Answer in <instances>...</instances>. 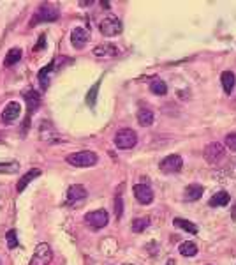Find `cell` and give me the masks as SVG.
Masks as SVG:
<instances>
[{
  "label": "cell",
  "mask_w": 236,
  "mask_h": 265,
  "mask_svg": "<svg viewBox=\"0 0 236 265\" xmlns=\"http://www.w3.org/2000/svg\"><path fill=\"white\" fill-rule=\"evenodd\" d=\"M97 154L90 152V150H81V152H74L67 156V163L71 166H78V168H88L93 166L97 163Z\"/></svg>",
  "instance_id": "obj_1"
},
{
  "label": "cell",
  "mask_w": 236,
  "mask_h": 265,
  "mask_svg": "<svg viewBox=\"0 0 236 265\" xmlns=\"http://www.w3.org/2000/svg\"><path fill=\"white\" fill-rule=\"evenodd\" d=\"M58 16H60V11H58V7H56V5L41 4L37 14H36V16L32 18V21H30V27L41 23V21H56V20H58Z\"/></svg>",
  "instance_id": "obj_2"
},
{
  "label": "cell",
  "mask_w": 236,
  "mask_h": 265,
  "mask_svg": "<svg viewBox=\"0 0 236 265\" xmlns=\"http://www.w3.org/2000/svg\"><path fill=\"white\" fill-rule=\"evenodd\" d=\"M138 143V135L132 129H120L115 135V145L122 150H129Z\"/></svg>",
  "instance_id": "obj_3"
},
{
  "label": "cell",
  "mask_w": 236,
  "mask_h": 265,
  "mask_svg": "<svg viewBox=\"0 0 236 265\" xmlns=\"http://www.w3.org/2000/svg\"><path fill=\"white\" fill-rule=\"evenodd\" d=\"M122 28H124V25H122V21L116 16H108V18H104L99 23V30H101L102 36H108V38H115V36H118V34L122 32Z\"/></svg>",
  "instance_id": "obj_4"
},
{
  "label": "cell",
  "mask_w": 236,
  "mask_h": 265,
  "mask_svg": "<svg viewBox=\"0 0 236 265\" xmlns=\"http://www.w3.org/2000/svg\"><path fill=\"white\" fill-rule=\"evenodd\" d=\"M53 260V251H51V247L48 246L46 242H41L37 247H36V251L32 255V260L28 265H50V262Z\"/></svg>",
  "instance_id": "obj_5"
},
{
  "label": "cell",
  "mask_w": 236,
  "mask_h": 265,
  "mask_svg": "<svg viewBox=\"0 0 236 265\" xmlns=\"http://www.w3.org/2000/svg\"><path fill=\"white\" fill-rule=\"evenodd\" d=\"M224 154H226L224 145H220L218 142H213V143L206 145V149H204L203 156L210 164H217L218 161L224 158Z\"/></svg>",
  "instance_id": "obj_6"
},
{
  "label": "cell",
  "mask_w": 236,
  "mask_h": 265,
  "mask_svg": "<svg viewBox=\"0 0 236 265\" xmlns=\"http://www.w3.org/2000/svg\"><path fill=\"white\" fill-rule=\"evenodd\" d=\"M108 221H109V216H108L106 210H93V212H88V214L85 216V223H87L88 226L95 228V230L104 228L108 224Z\"/></svg>",
  "instance_id": "obj_7"
},
{
  "label": "cell",
  "mask_w": 236,
  "mask_h": 265,
  "mask_svg": "<svg viewBox=\"0 0 236 265\" xmlns=\"http://www.w3.org/2000/svg\"><path fill=\"white\" fill-rule=\"evenodd\" d=\"M183 166V159L180 156H176V154H171V156H167L161 161L159 168H161V172L164 173H178Z\"/></svg>",
  "instance_id": "obj_8"
},
{
  "label": "cell",
  "mask_w": 236,
  "mask_h": 265,
  "mask_svg": "<svg viewBox=\"0 0 236 265\" xmlns=\"http://www.w3.org/2000/svg\"><path fill=\"white\" fill-rule=\"evenodd\" d=\"M87 189H85V186H81V184H74V186H71L69 189H67V198H65V205H69V207H73V205H78L79 202H83L85 198H87Z\"/></svg>",
  "instance_id": "obj_9"
},
{
  "label": "cell",
  "mask_w": 236,
  "mask_h": 265,
  "mask_svg": "<svg viewBox=\"0 0 236 265\" xmlns=\"http://www.w3.org/2000/svg\"><path fill=\"white\" fill-rule=\"evenodd\" d=\"M39 135H41L42 142H48V143H56V142H60V135L56 133V129L53 127V124L48 121H42L41 122V127H39Z\"/></svg>",
  "instance_id": "obj_10"
},
{
  "label": "cell",
  "mask_w": 236,
  "mask_h": 265,
  "mask_svg": "<svg viewBox=\"0 0 236 265\" xmlns=\"http://www.w3.org/2000/svg\"><path fill=\"white\" fill-rule=\"evenodd\" d=\"M134 196H136V200L139 202V204H143V205H148L152 204L153 200V191L150 186H146V184H136L134 186Z\"/></svg>",
  "instance_id": "obj_11"
},
{
  "label": "cell",
  "mask_w": 236,
  "mask_h": 265,
  "mask_svg": "<svg viewBox=\"0 0 236 265\" xmlns=\"http://www.w3.org/2000/svg\"><path fill=\"white\" fill-rule=\"evenodd\" d=\"M88 38H90V34H88L87 28L83 27H76L73 32H71V44L74 48H83L85 44L88 42Z\"/></svg>",
  "instance_id": "obj_12"
},
{
  "label": "cell",
  "mask_w": 236,
  "mask_h": 265,
  "mask_svg": "<svg viewBox=\"0 0 236 265\" xmlns=\"http://www.w3.org/2000/svg\"><path fill=\"white\" fill-rule=\"evenodd\" d=\"M19 113H21V106H19V102L16 101H11L5 104L4 112H2V121L5 122V124H11L13 121H16L19 117Z\"/></svg>",
  "instance_id": "obj_13"
},
{
  "label": "cell",
  "mask_w": 236,
  "mask_h": 265,
  "mask_svg": "<svg viewBox=\"0 0 236 265\" xmlns=\"http://www.w3.org/2000/svg\"><path fill=\"white\" fill-rule=\"evenodd\" d=\"M41 170H39V168H34V170H28L27 173H25L23 177H21V179H19L18 181V184H16V189H18V193H23L25 191V187L28 186V184H30V182L34 181V179H37L39 175H41Z\"/></svg>",
  "instance_id": "obj_14"
},
{
  "label": "cell",
  "mask_w": 236,
  "mask_h": 265,
  "mask_svg": "<svg viewBox=\"0 0 236 265\" xmlns=\"http://www.w3.org/2000/svg\"><path fill=\"white\" fill-rule=\"evenodd\" d=\"M23 98L28 104V115H32L39 108V104H41V96H39V92H36V90H28V92L23 94Z\"/></svg>",
  "instance_id": "obj_15"
},
{
  "label": "cell",
  "mask_w": 236,
  "mask_h": 265,
  "mask_svg": "<svg viewBox=\"0 0 236 265\" xmlns=\"http://www.w3.org/2000/svg\"><path fill=\"white\" fill-rule=\"evenodd\" d=\"M53 69H55V62H51V64H48L46 67H42V69L39 71V83H41L42 90H46V88L50 87L51 73H53Z\"/></svg>",
  "instance_id": "obj_16"
},
{
  "label": "cell",
  "mask_w": 236,
  "mask_h": 265,
  "mask_svg": "<svg viewBox=\"0 0 236 265\" xmlns=\"http://www.w3.org/2000/svg\"><path fill=\"white\" fill-rule=\"evenodd\" d=\"M229 200H231V196H229V193L227 191H218V193H215V195L210 198V207H226L227 204H229Z\"/></svg>",
  "instance_id": "obj_17"
},
{
  "label": "cell",
  "mask_w": 236,
  "mask_h": 265,
  "mask_svg": "<svg viewBox=\"0 0 236 265\" xmlns=\"http://www.w3.org/2000/svg\"><path fill=\"white\" fill-rule=\"evenodd\" d=\"M93 55L95 57H116L118 55V48L115 44H99L93 50Z\"/></svg>",
  "instance_id": "obj_18"
},
{
  "label": "cell",
  "mask_w": 236,
  "mask_h": 265,
  "mask_svg": "<svg viewBox=\"0 0 236 265\" xmlns=\"http://www.w3.org/2000/svg\"><path fill=\"white\" fill-rule=\"evenodd\" d=\"M21 55H23L21 48H11V50L7 51L5 59H4V65H5V67H11V65L18 64L19 59H21Z\"/></svg>",
  "instance_id": "obj_19"
},
{
  "label": "cell",
  "mask_w": 236,
  "mask_h": 265,
  "mask_svg": "<svg viewBox=\"0 0 236 265\" xmlns=\"http://www.w3.org/2000/svg\"><path fill=\"white\" fill-rule=\"evenodd\" d=\"M220 82H222L224 92H226V94H231V90L235 88V83H236L235 73H231V71H224L222 76H220Z\"/></svg>",
  "instance_id": "obj_20"
},
{
  "label": "cell",
  "mask_w": 236,
  "mask_h": 265,
  "mask_svg": "<svg viewBox=\"0 0 236 265\" xmlns=\"http://www.w3.org/2000/svg\"><path fill=\"white\" fill-rule=\"evenodd\" d=\"M203 196V186H199V184H190V186H187L185 189V198L189 202H196L199 200Z\"/></svg>",
  "instance_id": "obj_21"
},
{
  "label": "cell",
  "mask_w": 236,
  "mask_h": 265,
  "mask_svg": "<svg viewBox=\"0 0 236 265\" xmlns=\"http://www.w3.org/2000/svg\"><path fill=\"white\" fill-rule=\"evenodd\" d=\"M138 122H139V126H143V127H148L153 124V113L150 112L148 108H141L138 112Z\"/></svg>",
  "instance_id": "obj_22"
},
{
  "label": "cell",
  "mask_w": 236,
  "mask_h": 265,
  "mask_svg": "<svg viewBox=\"0 0 236 265\" xmlns=\"http://www.w3.org/2000/svg\"><path fill=\"white\" fill-rule=\"evenodd\" d=\"M150 90H152L155 96H164V94L167 92V85L162 82L161 78H157V76H153L152 82H150Z\"/></svg>",
  "instance_id": "obj_23"
},
{
  "label": "cell",
  "mask_w": 236,
  "mask_h": 265,
  "mask_svg": "<svg viewBox=\"0 0 236 265\" xmlns=\"http://www.w3.org/2000/svg\"><path fill=\"white\" fill-rule=\"evenodd\" d=\"M173 224L176 228H182V230H185L187 233H198V226L194 223H190L187 219H182V218H176L173 219Z\"/></svg>",
  "instance_id": "obj_24"
},
{
  "label": "cell",
  "mask_w": 236,
  "mask_h": 265,
  "mask_svg": "<svg viewBox=\"0 0 236 265\" xmlns=\"http://www.w3.org/2000/svg\"><path fill=\"white\" fill-rule=\"evenodd\" d=\"M99 87H101V80L93 83V87L88 90L87 94V104L88 106H95V102H97V94H99Z\"/></svg>",
  "instance_id": "obj_25"
},
{
  "label": "cell",
  "mask_w": 236,
  "mask_h": 265,
  "mask_svg": "<svg viewBox=\"0 0 236 265\" xmlns=\"http://www.w3.org/2000/svg\"><path fill=\"white\" fill-rule=\"evenodd\" d=\"M180 255L182 256H194L198 255V246H196L194 242H182L180 246Z\"/></svg>",
  "instance_id": "obj_26"
},
{
  "label": "cell",
  "mask_w": 236,
  "mask_h": 265,
  "mask_svg": "<svg viewBox=\"0 0 236 265\" xmlns=\"http://www.w3.org/2000/svg\"><path fill=\"white\" fill-rule=\"evenodd\" d=\"M150 224V219L148 218H138L132 221V230L136 233H141L143 230H146V226Z\"/></svg>",
  "instance_id": "obj_27"
},
{
  "label": "cell",
  "mask_w": 236,
  "mask_h": 265,
  "mask_svg": "<svg viewBox=\"0 0 236 265\" xmlns=\"http://www.w3.org/2000/svg\"><path fill=\"white\" fill-rule=\"evenodd\" d=\"M5 242H7V247L9 249H16L18 247V237H16V230H9L5 233Z\"/></svg>",
  "instance_id": "obj_28"
},
{
  "label": "cell",
  "mask_w": 236,
  "mask_h": 265,
  "mask_svg": "<svg viewBox=\"0 0 236 265\" xmlns=\"http://www.w3.org/2000/svg\"><path fill=\"white\" fill-rule=\"evenodd\" d=\"M19 170V163L9 161V163H0V173H14Z\"/></svg>",
  "instance_id": "obj_29"
},
{
  "label": "cell",
  "mask_w": 236,
  "mask_h": 265,
  "mask_svg": "<svg viewBox=\"0 0 236 265\" xmlns=\"http://www.w3.org/2000/svg\"><path fill=\"white\" fill-rule=\"evenodd\" d=\"M226 147L231 149L233 152H236V133H231V135L226 136Z\"/></svg>",
  "instance_id": "obj_30"
},
{
  "label": "cell",
  "mask_w": 236,
  "mask_h": 265,
  "mask_svg": "<svg viewBox=\"0 0 236 265\" xmlns=\"http://www.w3.org/2000/svg\"><path fill=\"white\" fill-rule=\"evenodd\" d=\"M122 212H124V202H122L120 196H116V200H115V214H116V218H122Z\"/></svg>",
  "instance_id": "obj_31"
},
{
  "label": "cell",
  "mask_w": 236,
  "mask_h": 265,
  "mask_svg": "<svg viewBox=\"0 0 236 265\" xmlns=\"http://www.w3.org/2000/svg\"><path fill=\"white\" fill-rule=\"evenodd\" d=\"M44 44H46V38H44V36H41V38H39V42H37V46L34 48V50H36V51H41L42 48H44Z\"/></svg>",
  "instance_id": "obj_32"
},
{
  "label": "cell",
  "mask_w": 236,
  "mask_h": 265,
  "mask_svg": "<svg viewBox=\"0 0 236 265\" xmlns=\"http://www.w3.org/2000/svg\"><path fill=\"white\" fill-rule=\"evenodd\" d=\"M231 218H233V219H236V204L233 205V210H231Z\"/></svg>",
  "instance_id": "obj_33"
},
{
  "label": "cell",
  "mask_w": 236,
  "mask_h": 265,
  "mask_svg": "<svg viewBox=\"0 0 236 265\" xmlns=\"http://www.w3.org/2000/svg\"><path fill=\"white\" fill-rule=\"evenodd\" d=\"M167 265H175V260H169V264Z\"/></svg>",
  "instance_id": "obj_34"
},
{
  "label": "cell",
  "mask_w": 236,
  "mask_h": 265,
  "mask_svg": "<svg viewBox=\"0 0 236 265\" xmlns=\"http://www.w3.org/2000/svg\"><path fill=\"white\" fill-rule=\"evenodd\" d=\"M0 265H2V262H0Z\"/></svg>",
  "instance_id": "obj_35"
}]
</instances>
